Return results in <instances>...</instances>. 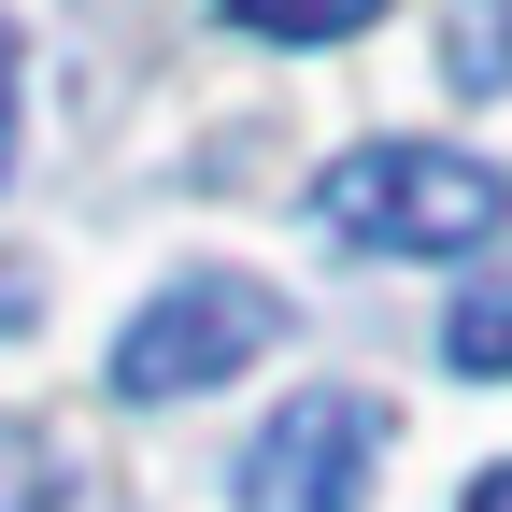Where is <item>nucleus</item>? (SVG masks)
I'll return each instance as SVG.
<instances>
[{
    "label": "nucleus",
    "instance_id": "20e7f679",
    "mask_svg": "<svg viewBox=\"0 0 512 512\" xmlns=\"http://www.w3.org/2000/svg\"><path fill=\"white\" fill-rule=\"evenodd\" d=\"M441 356H456L470 384H512V256H498V271H484L456 313H441Z\"/></svg>",
    "mask_w": 512,
    "mask_h": 512
},
{
    "label": "nucleus",
    "instance_id": "1a4fd4ad",
    "mask_svg": "<svg viewBox=\"0 0 512 512\" xmlns=\"http://www.w3.org/2000/svg\"><path fill=\"white\" fill-rule=\"evenodd\" d=\"M470 512H512V470H484V484H470Z\"/></svg>",
    "mask_w": 512,
    "mask_h": 512
},
{
    "label": "nucleus",
    "instance_id": "423d86ee",
    "mask_svg": "<svg viewBox=\"0 0 512 512\" xmlns=\"http://www.w3.org/2000/svg\"><path fill=\"white\" fill-rule=\"evenodd\" d=\"M0 512H72V470H57V441L0 413Z\"/></svg>",
    "mask_w": 512,
    "mask_h": 512
},
{
    "label": "nucleus",
    "instance_id": "0eeeda50",
    "mask_svg": "<svg viewBox=\"0 0 512 512\" xmlns=\"http://www.w3.org/2000/svg\"><path fill=\"white\" fill-rule=\"evenodd\" d=\"M0 171H15V15H0Z\"/></svg>",
    "mask_w": 512,
    "mask_h": 512
},
{
    "label": "nucleus",
    "instance_id": "39448f33",
    "mask_svg": "<svg viewBox=\"0 0 512 512\" xmlns=\"http://www.w3.org/2000/svg\"><path fill=\"white\" fill-rule=\"evenodd\" d=\"M228 29H256V43H356V29H384V0H228Z\"/></svg>",
    "mask_w": 512,
    "mask_h": 512
},
{
    "label": "nucleus",
    "instance_id": "f257e3e1",
    "mask_svg": "<svg viewBox=\"0 0 512 512\" xmlns=\"http://www.w3.org/2000/svg\"><path fill=\"white\" fill-rule=\"evenodd\" d=\"M313 214L342 256H484L512 228V171L456 143H356L313 171Z\"/></svg>",
    "mask_w": 512,
    "mask_h": 512
},
{
    "label": "nucleus",
    "instance_id": "f03ea898",
    "mask_svg": "<svg viewBox=\"0 0 512 512\" xmlns=\"http://www.w3.org/2000/svg\"><path fill=\"white\" fill-rule=\"evenodd\" d=\"M285 342V299L256 285V271H185V285H157L143 313H128V342H114V399H214L228 370H256Z\"/></svg>",
    "mask_w": 512,
    "mask_h": 512
},
{
    "label": "nucleus",
    "instance_id": "7ed1b4c3",
    "mask_svg": "<svg viewBox=\"0 0 512 512\" xmlns=\"http://www.w3.org/2000/svg\"><path fill=\"white\" fill-rule=\"evenodd\" d=\"M370 470H384V399L370 384H299V399L242 441L228 498L242 512H370Z\"/></svg>",
    "mask_w": 512,
    "mask_h": 512
},
{
    "label": "nucleus",
    "instance_id": "6e6552de",
    "mask_svg": "<svg viewBox=\"0 0 512 512\" xmlns=\"http://www.w3.org/2000/svg\"><path fill=\"white\" fill-rule=\"evenodd\" d=\"M29 299H43V285H29V256H0V328H29Z\"/></svg>",
    "mask_w": 512,
    "mask_h": 512
}]
</instances>
